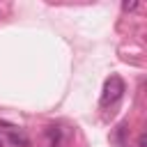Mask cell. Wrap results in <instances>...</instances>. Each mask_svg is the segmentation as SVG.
I'll return each instance as SVG.
<instances>
[{
    "label": "cell",
    "mask_w": 147,
    "mask_h": 147,
    "mask_svg": "<svg viewBox=\"0 0 147 147\" xmlns=\"http://www.w3.org/2000/svg\"><path fill=\"white\" fill-rule=\"evenodd\" d=\"M122 94H124V80L113 74V76L106 78V83H103V90H101V106L106 108V106L117 103Z\"/></svg>",
    "instance_id": "obj_1"
},
{
    "label": "cell",
    "mask_w": 147,
    "mask_h": 147,
    "mask_svg": "<svg viewBox=\"0 0 147 147\" xmlns=\"http://www.w3.org/2000/svg\"><path fill=\"white\" fill-rule=\"evenodd\" d=\"M48 138H51V147H60V129L57 126H48Z\"/></svg>",
    "instance_id": "obj_2"
},
{
    "label": "cell",
    "mask_w": 147,
    "mask_h": 147,
    "mask_svg": "<svg viewBox=\"0 0 147 147\" xmlns=\"http://www.w3.org/2000/svg\"><path fill=\"white\" fill-rule=\"evenodd\" d=\"M122 7H124V9H126V11H129V9H136V7H138V2H124V5H122Z\"/></svg>",
    "instance_id": "obj_3"
},
{
    "label": "cell",
    "mask_w": 147,
    "mask_h": 147,
    "mask_svg": "<svg viewBox=\"0 0 147 147\" xmlns=\"http://www.w3.org/2000/svg\"><path fill=\"white\" fill-rule=\"evenodd\" d=\"M138 145H140V147H145V136H140V138H138Z\"/></svg>",
    "instance_id": "obj_4"
}]
</instances>
